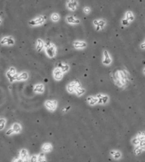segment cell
Masks as SVG:
<instances>
[{
    "mask_svg": "<svg viewBox=\"0 0 145 162\" xmlns=\"http://www.w3.org/2000/svg\"><path fill=\"white\" fill-rule=\"evenodd\" d=\"M113 83L122 90H124L128 87L131 82L130 73L127 69H118L113 74Z\"/></svg>",
    "mask_w": 145,
    "mask_h": 162,
    "instance_id": "cell-1",
    "label": "cell"
},
{
    "mask_svg": "<svg viewBox=\"0 0 145 162\" xmlns=\"http://www.w3.org/2000/svg\"><path fill=\"white\" fill-rule=\"evenodd\" d=\"M92 25L93 29L96 32H103L107 27L108 22L104 17H97V18L92 20Z\"/></svg>",
    "mask_w": 145,
    "mask_h": 162,
    "instance_id": "cell-2",
    "label": "cell"
},
{
    "mask_svg": "<svg viewBox=\"0 0 145 162\" xmlns=\"http://www.w3.org/2000/svg\"><path fill=\"white\" fill-rule=\"evenodd\" d=\"M47 22V16L45 15H38L28 21V25L31 27H39L44 25Z\"/></svg>",
    "mask_w": 145,
    "mask_h": 162,
    "instance_id": "cell-3",
    "label": "cell"
},
{
    "mask_svg": "<svg viewBox=\"0 0 145 162\" xmlns=\"http://www.w3.org/2000/svg\"><path fill=\"white\" fill-rule=\"evenodd\" d=\"M45 55L47 58L49 59H54L57 55V46H55V43L52 42H48L46 44L45 48Z\"/></svg>",
    "mask_w": 145,
    "mask_h": 162,
    "instance_id": "cell-4",
    "label": "cell"
},
{
    "mask_svg": "<svg viewBox=\"0 0 145 162\" xmlns=\"http://www.w3.org/2000/svg\"><path fill=\"white\" fill-rule=\"evenodd\" d=\"M113 62V58L112 53L108 50L104 49L102 52V65L104 67H110Z\"/></svg>",
    "mask_w": 145,
    "mask_h": 162,
    "instance_id": "cell-5",
    "label": "cell"
},
{
    "mask_svg": "<svg viewBox=\"0 0 145 162\" xmlns=\"http://www.w3.org/2000/svg\"><path fill=\"white\" fill-rule=\"evenodd\" d=\"M82 86V83L80 82L79 80H73L71 81V82L68 83L66 85H65V91L67 93H69L71 95L74 94L75 92H76V90H77L79 87Z\"/></svg>",
    "mask_w": 145,
    "mask_h": 162,
    "instance_id": "cell-6",
    "label": "cell"
},
{
    "mask_svg": "<svg viewBox=\"0 0 145 162\" xmlns=\"http://www.w3.org/2000/svg\"><path fill=\"white\" fill-rule=\"evenodd\" d=\"M59 102L55 99H47L44 102V106L49 112H55L58 109Z\"/></svg>",
    "mask_w": 145,
    "mask_h": 162,
    "instance_id": "cell-7",
    "label": "cell"
},
{
    "mask_svg": "<svg viewBox=\"0 0 145 162\" xmlns=\"http://www.w3.org/2000/svg\"><path fill=\"white\" fill-rule=\"evenodd\" d=\"M73 48L76 51H83L88 48V42L83 39H75L72 43Z\"/></svg>",
    "mask_w": 145,
    "mask_h": 162,
    "instance_id": "cell-8",
    "label": "cell"
},
{
    "mask_svg": "<svg viewBox=\"0 0 145 162\" xmlns=\"http://www.w3.org/2000/svg\"><path fill=\"white\" fill-rule=\"evenodd\" d=\"M98 99V105L101 106H106L111 102V97L109 94L105 93H98L95 94Z\"/></svg>",
    "mask_w": 145,
    "mask_h": 162,
    "instance_id": "cell-9",
    "label": "cell"
},
{
    "mask_svg": "<svg viewBox=\"0 0 145 162\" xmlns=\"http://www.w3.org/2000/svg\"><path fill=\"white\" fill-rule=\"evenodd\" d=\"M64 20L65 23L68 25H71V26H76V25H79L81 24V19L79 18L78 16L74 15H67L64 17Z\"/></svg>",
    "mask_w": 145,
    "mask_h": 162,
    "instance_id": "cell-10",
    "label": "cell"
},
{
    "mask_svg": "<svg viewBox=\"0 0 145 162\" xmlns=\"http://www.w3.org/2000/svg\"><path fill=\"white\" fill-rule=\"evenodd\" d=\"M30 75H29V73L27 71H22V72H19V73L16 74L15 77L14 78L13 80V83H20V82H27V81L29 79Z\"/></svg>",
    "mask_w": 145,
    "mask_h": 162,
    "instance_id": "cell-11",
    "label": "cell"
},
{
    "mask_svg": "<svg viewBox=\"0 0 145 162\" xmlns=\"http://www.w3.org/2000/svg\"><path fill=\"white\" fill-rule=\"evenodd\" d=\"M80 3L78 0H66L65 1V7L68 11L75 12L79 8Z\"/></svg>",
    "mask_w": 145,
    "mask_h": 162,
    "instance_id": "cell-12",
    "label": "cell"
},
{
    "mask_svg": "<svg viewBox=\"0 0 145 162\" xmlns=\"http://www.w3.org/2000/svg\"><path fill=\"white\" fill-rule=\"evenodd\" d=\"M15 43V38L12 36V35H6V36H3L0 40V44L3 46H13Z\"/></svg>",
    "mask_w": 145,
    "mask_h": 162,
    "instance_id": "cell-13",
    "label": "cell"
},
{
    "mask_svg": "<svg viewBox=\"0 0 145 162\" xmlns=\"http://www.w3.org/2000/svg\"><path fill=\"white\" fill-rule=\"evenodd\" d=\"M52 77L53 79L55 81V82H61L63 81L64 77V74L62 72L61 69H59L58 67H54L53 71H52Z\"/></svg>",
    "mask_w": 145,
    "mask_h": 162,
    "instance_id": "cell-14",
    "label": "cell"
},
{
    "mask_svg": "<svg viewBox=\"0 0 145 162\" xmlns=\"http://www.w3.org/2000/svg\"><path fill=\"white\" fill-rule=\"evenodd\" d=\"M18 70L15 69V67L10 66L9 68H8L6 70V77L7 78L8 82L12 83L14 78L15 77V75H16V74H18Z\"/></svg>",
    "mask_w": 145,
    "mask_h": 162,
    "instance_id": "cell-15",
    "label": "cell"
},
{
    "mask_svg": "<svg viewBox=\"0 0 145 162\" xmlns=\"http://www.w3.org/2000/svg\"><path fill=\"white\" fill-rule=\"evenodd\" d=\"M33 92L35 94H37V95H41L43 93H45L46 92V86L43 83H37L34 85L33 87Z\"/></svg>",
    "mask_w": 145,
    "mask_h": 162,
    "instance_id": "cell-16",
    "label": "cell"
},
{
    "mask_svg": "<svg viewBox=\"0 0 145 162\" xmlns=\"http://www.w3.org/2000/svg\"><path fill=\"white\" fill-rule=\"evenodd\" d=\"M110 156L113 160L115 161H120L123 158V152L120 149H113L110 150Z\"/></svg>",
    "mask_w": 145,
    "mask_h": 162,
    "instance_id": "cell-17",
    "label": "cell"
},
{
    "mask_svg": "<svg viewBox=\"0 0 145 162\" xmlns=\"http://www.w3.org/2000/svg\"><path fill=\"white\" fill-rule=\"evenodd\" d=\"M85 102L90 107H95L98 105V99L95 94H91L85 98Z\"/></svg>",
    "mask_w": 145,
    "mask_h": 162,
    "instance_id": "cell-18",
    "label": "cell"
},
{
    "mask_svg": "<svg viewBox=\"0 0 145 162\" xmlns=\"http://www.w3.org/2000/svg\"><path fill=\"white\" fill-rule=\"evenodd\" d=\"M56 67H58L59 69H61L64 74H68L71 71L70 65L68 64V62H59L58 64L56 65Z\"/></svg>",
    "mask_w": 145,
    "mask_h": 162,
    "instance_id": "cell-19",
    "label": "cell"
},
{
    "mask_svg": "<svg viewBox=\"0 0 145 162\" xmlns=\"http://www.w3.org/2000/svg\"><path fill=\"white\" fill-rule=\"evenodd\" d=\"M123 17L124 19H126L127 21H129L131 24H132L135 21L136 15H135V14H134V12L132 10H126L124 12Z\"/></svg>",
    "mask_w": 145,
    "mask_h": 162,
    "instance_id": "cell-20",
    "label": "cell"
},
{
    "mask_svg": "<svg viewBox=\"0 0 145 162\" xmlns=\"http://www.w3.org/2000/svg\"><path fill=\"white\" fill-rule=\"evenodd\" d=\"M46 41H44L42 38H37V40L36 41V50L38 53L44 52L46 48Z\"/></svg>",
    "mask_w": 145,
    "mask_h": 162,
    "instance_id": "cell-21",
    "label": "cell"
},
{
    "mask_svg": "<svg viewBox=\"0 0 145 162\" xmlns=\"http://www.w3.org/2000/svg\"><path fill=\"white\" fill-rule=\"evenodd\" d=\"M19 158L23 160V161H28L29 160V152L27 149H22L19 151Z\"/></svg>",
    "mask_w": 145,
    "mask_h": 162,
    "instance_id": "cell-22",
    "label": "cell"
},
{
    "mask_svg": "<svg viewBox=\"0 0 145 162\" xmlns=\"http://www.w3.org/2000/svg\"><path fill=\"white\" fill-rule=\"evenodd\" d=\"M53 149H54L53 148V145L50 142H45L42 145V147H41L42 152H44L45 154H46V153H50L51 151L53 150Z\"/></svg>",
    "mask_w": 145,
    "mask_h": 162,
    "instance_id": "cell-23",
    "label": "cell"
},
{
    "mask_svg": "<svg viewBox=\"0 0 145 162\" xmlns=\"http://www.w3.org/2000/svg\"><path fill=\"white\" fill-rule=\"evenodd\" d=\"M11 128H12V130H13V131H14L15 134H19V133H21L22 129H23L21 123H19V122H15V123H13L12 126H11Z\"/></svg>",
    "mask_w": 145,
    "mask_h": 162,
    "instance_id": "cell-24",
    "label": "cell"
},
{
    "mask_svg": "<svg viewBox=\"0 0 145 162\" xmlns=\"http://www.w3.org/2000/svg\"><path fill=\"white\" fill-rule=\"evenodd\" d=\"M50 20L52 21L53 23H58L59 21L61 20L60 14L57 13V12H53L52 14L50 15Z\"/></svg>",
    "mask_w": 145,
    "mask_h": 162,
    "instance_id": "cell-25",
    "label": "cell"
},
{
    "mask_svg": "<svg viewBox=\"0 0 145 162\" xmlns=\"http://www.w3.org/2000/svg\"><path fill=\"white\" fill-rule=\"evenodd\" d=\"M86 94V89H85L83 85L81 87H79L77 90H76V92L74 93V95L76 97H83Z\"/></svg>",
    "mask_w": 145,
    "mask_h": 162,
    "instance_id": "cell-26",
    "label": "cell"
},
{
    "mask_svg": "<svg viewBox=\"0 0 145 162\" xmlns=\"http://www.w3.org/2000/svg\"><path fill=\"white\" fill-rule=\"evenodd\" d=\"M120 25L123 28H127V27H129V26L132 25L129 21H127L126 19H124L123 17H122L121 20H120Z\"/></svg>",
    "mask_w": 145,
    "mask_h": 162,
    "instance_id": "cell-27",
    "label": "cell"
},
{
    "mask_svg": "<svg viewBox=\"0 0 145 162\" xmlns=\"http://www.w3.org/2000/svg\"><path fill=\"white\" fill-rule=\"evenodd\" d=\"M142 152H144V150H143V149H142L140 145L135 146V147L133 148V153H134V154H135L136 156L141 155Z\"/></svg>",
    "mask_w": 145,
    "mask_h": 162,
    "instance_id": "cell-28",
    "label": "cell"
},
{
    "mask_svg": "<svg viewBox=\"0 0 145 162\" xmlns=\"http://www.w3.org/2000/svg\"><path fill=\"white\" fill-rule=\"evenodd\" d=\"M37 162H47L46 154L44 152H41L37 154Z\"/></svg>",
    "mask_w": 145,
    "mask_h": 162,
    "instance_id": "cell-29",
    "label": "cell"
},
{
    "mask_svg": "<svg viewBox=\"0 0 145 162\" xmlns=\"http://www.w3.org/2000/svg\"><path fill=\"white\" fill-rule=\"evenodd\" d=\"M6 125V119L4 117H0V131H2L5 130Z\"/></svg>",
    "mask_w": 145,
    "mask_h": 162,
    "instance_id": "cell-30",
    "label": "cell"
},
{
    "mask_svg": "<svg viewBox=\"0 0 145 162\" xmlns=\"http://www.w3.org/2000/svg\"><path fill=\"white\" fill-rule=\"evenodd\" d=\"M83 13L85 15H90L91 13H92V8H91V6H84L83 7Z\"/></svg>",
    "mask_w": 145,
    "mask_h": 162,
    "instance_id": "cell-31",
    "label": "cell"
},
{
    "mask_svg": "<svg viewBox=\"0 0 145 162\" xmlns=\"http://www.w3.org/2000/svg\"><path fill=\"white\" fill-rule=\"evenodd\" d=\"M141 140H140L138 138H137V136H136V135H135V136L131 140V143L132 144V145L135 147V146H138V145H140V143H141Z\"/></svg>",
    "mask_w": 145,
    "mask_h": 162,
    "instance_id": "cell-32",
    "label": "cell"
},
{
    "mask_svg": "<svg viewBox=\"0 0 145 162\" xmlns=\"http://www.w3.org/2000/svg\"><path fill=\"white\" fill-rule=\"evenodd\" d=\"M29 162H37V154H34L29 158Z\"/></svg>",
    "mask_w": 145,
    "mask_h": 162,
    "instance_id": "cell-33",
    "label": "cell"
},
{
    "mask_svg": "<svg viewBox=\"0 0 145 162\" xmlns=\"http://www.w3.org/2000/svg\"><path fill=\"white\" fill-rule=\"evenodd\" d=\"M139 48H140L141 50H142V51L145 50V37H144V39L141 42V43L139 44Z\"/></svg>",
    "mask_w": 145,
    "mask_h": 162,
    "instance_id": "cell-34",
    "label": "cell"
},
{
    "mask_svg": "<svg viewBox=\"0 0 145 162\" xmlns=\"http://www.w3.org/2000/svg\"><path fill=\"white\" fill-rule=\"evenodd\" d=\"M15 133H14V131H13V130H12V128L10 127L9 129H8L7 130H6V136H12V135H14Z\"/></svg>",
    "mask_w": 145,
    "mask_h": 162,
    "instance_id": "cell-35",
    "label": "cell"
},
{
    "mask_svg": "<svg viewBox=\"0 0 145 162\" xmlns=\"http://www.w3.org/2000/svg\"><path fill=\"white\" fill-rule=\"evenodd\" d=\"M12 162H24L19 157L18 158H13V161Z\"/></svg>",
    "mask_w": 145,
    "mask_h": 162,
    "instance_id": "cell-36",
    "label": "cell"
},
{
    "mask_svg": "<svg viewBox=\"0 0 145 162\" xmlns=\"http://www.w3.org/2000/svg\"><path fill=\"white\" fill-rule=\"evenodd\" d=\"M2 23H3V16L1 14H0V25H2Z\"/></svg>",
    "mask_w": 145,
    "mask_h": 162,
    "instance_id": "cell-37",
    "label": "cell"
},
{
    "mask_svg": "<svg viewBox=\"0 0 145 162\" xmlns=\"http://www.w3.org/2000/svg\"><path fill=\"white\" fill-rule=\"evenodd\" d=\"M141 72H142V74H143V75L145 76V66H144V67L142 68V71H141Z\"/></svg>",
    "mask_w": 145,
    "mask_h": 162,
    "instance_id": "cell-38",
    "label": "cell"
},
{
    "mask_svg": "<svg viewBox=\"0 0 145 162\" xmlns=\"http://www.w3.org/2000/svg\"><path fill=\"white\" fill-rule=\"evenodd\" d=\"M24 162H29V161H24Z\"/></svg>",
    "mask_w": 145,
    "mask_h": 162,
    "instance_id": "cell-39",
    "label": "cell"
}]
</instances>
